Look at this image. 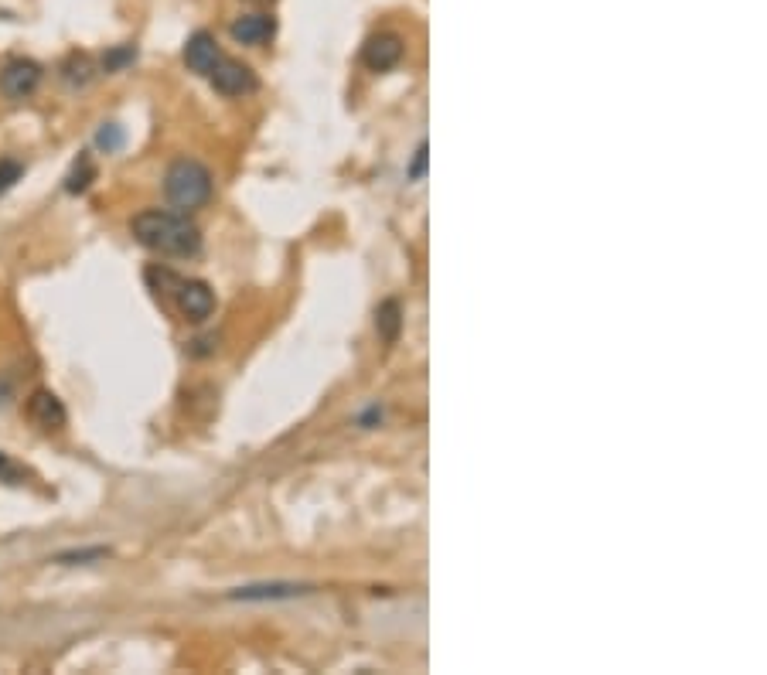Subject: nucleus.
Masks as SVG:
<instances>
[{"mask_svg":"<svg viewBox=\"0 0 767 675\" xmlns=\"http://www.w3.org/2000/svg\"><path fill=\"white\" fill-rule=\"evenodd\" d=\"M130 232L140 246L161 256H198V249H202V229L188 219V212L147 208V212L133 215Z\"/></svg>","mask_w":767,"mask_h":675,"instance_id":"obj_1","label":"nucleus"},{"mask_svg":"<svg viewBox=\"0 0 767 675\" xmlns=\"http://www.w3.org/2000/svg\"><path fill=\"white\" fill-rule=\"evenodd\" d=\"M164 198L178 212H195L212 198V171L195 157H178L164 174Z\"/></svg>","mask_w":767,"mask_h":675,"instance_id":"obj_2","label":"nucleus"},{"mask_svg":"<svg viewBox=\"0 0 767 675\" xmlns=\"http://www.w3.org/2000/svg\"><path fill=\"white\" fill-rule=\"evenodd\" d=\"M41 75H45V69H41L35 58H11V62L0 69V93L14 99V103L28 99L41 86Z\"/></svg>","mask_w":767,"mask_h":675,"instance_id":"obj_3","label":"nucleus"},{"mask_svg":"<svg viewBox=\"0 0 767 675\" xmlns=\"http://www.w3.org/2000/svg\"><path fill=\"white\" fill-rule=\"evenodd\" d=\"M208 82H212L215 93H222V96H249L260 89V79H256V72L249 69V65L236 62V58H225V55L212 69V75H208Z\"/></svg>","mask_w":767,"mask_h":675,"instance_id":"obj_4","label":"nucleus"},{"mask_svg":"<svg viewBox=\"0 0 767 675\" xmlns=\"http://www.w3.org/2000/svg\"><path fill=\"white\" fill-rule=\"evenodd\" d=\"M174 297H178V307L188 321H205L208 314L215 311V294L205 280H178L174 277Z\"/></svg>","mask_w":767,"mask_h":675,"instance_id":"obj_5","label":"nucleus"},{"mask_svg":"<svg viewBox=\"0 0 767 675\" xmlns=\"http://www.w3.org/2000/svg\"><path fill=\"white\" fill-rule=\"evenodd\" d=\"M403 38L396 35V31H379V35H372L369 41H365L362 48V62L369 65L372 72H389L396 69L399 62H403Z\"/></svg>","mask_w":767,"mask_h":675,"instance_id":"obj_6","label":"nucleus"},{"mask_svg":"<svg viewBox=\"0 0 767 675\" xmlns=\"http://www.w3.org/2000/svg\"><path fill=\"white\" fill-rule=\"evenodd\" d=\"M219 62H222V48H219V41H215L212 31H195V35L188 38V45H185V65L188 69L208 79Z\"/></svg>","mask_w":767,"mask_h":675,"instance_id":"obj_7","label":"nucleus"},{"mask_svg":"<svg viewBox=\"0 0 767 675\" xmlns=\"http://www.w3.org/2000/svg\"><path fill=\"white\" fill-rule=\"evenodd\" d=\"M28 416L38 423L41 430H62L65 420H69V416H65L62 399H58L52 389H35V393H31V399H28Z\"/></svg>","mask_w":767,"mask_h":675,"instance_id":"obj_8","label":"nucleus"},{"mask_svg":"<svg viewBox=\"0 0 767 675\" xmlns=\"http://www.w3.org/2000/svg\"><path fill=\"white\" fill-rule=\"evenodd\" d=\"M229 35L239 45H266L273 35H277V21L270 14H243L229 24Z\"/></svg>","mask_w":767,"mask_h":675,"instance_id":"obj_9","label":"nucleus"},{"mask_svg":"<svg viewBox=\"0 0 767 675\" xmlns=\"http://www.w3.org/2000/svg\"><path fill=\"white\" fill-rule=\"evenodd\" d=\"M311 587L304 583H260V587H239L232 590L236 600H277V597H300L307 594Z\"/></svg>","mask_w":767,"mask_h":675,"instance_id":"obj_10","label":"nucleus"},{"mask_svg":"<svg viewBox=\"0 0 767 675\" xmlns=\"http://www.w3.org/2000/svg\"><path fill=\"white\" fill-rule=\"evenodd\" d=\"M93 75H96V65H93V58H89V55H69L62 62V82L69 89L89 86V82H93Z\"/></svg>","mask_w":767,"mask_h":675,"instance_id":"obj_11","label":"nucleus"},{"mask_svg":"<svg viewBox=\"0 0 767 675\" xmlns=\"http://www.w3.org/2000/svg\"><path fill=\"white\" fill-rule=\"evenodd\" d=\"M96 178V168H93V161H89V154H82L79 161H75V168H72V174L65 178V191L69 195H79V191H86L89 188V181Z\"/></svg>","mask_w":767,"mask_h":675,"instance_id":"obj_12","label":"nucleus"},{"mask_svg":"<svg viewBox=\"0 0 767 675\" xmlns=\"http://www.w3.org/2000/svg\"><path fill=\"white\" fill-rule=\"evenodd\" d=\"M375 324H379V335L386 341H396L399 335V324H403V318H399V304L396 300H386V304L379 307V314H375Z\"/></svg>","mask_w":767,"mask_h":675,"instance_id":"obj_13","label":"nucleus"},{"mask_svg":"<svg viewBox=\"0 0 767 675\" xmlns=\"http://www.w3.org/2000/svg\"><path fill=\"white\" fill-rule=\"evenodd\" d=\"M110 549L106 546H89V549H69V553H58L55 563L62 566H82V563H96V560H106Z\"/></svg>","mask_w":767,"mask_h":675,"instance_id":"obj_14","label":"nucleus"},{"mask_svg":"<svg viewBox=\"0 0 767 675\" xmlns=\"http://www.w3.org/2000/svg\"><path fill=\"white\" fill-rule=\"evenodd\" d=\"M21 178H24V164L14 161V157H4V161H0V195H7Z\"/></svg>","mask_w":767,"mask_h":675,"instance_id":"obj_15","label":"nucleus"},{"mask_svg":"<svg viewBox=\"0 0 767 675\" xmlns=\"http://www.w3.org/2000/svg\"><path fill=\"white\" fill-rule=\"evenodd\" d=\"M133 58H137V48H133V45H120V48H113V52L103 55V69L106 72H120V69H127Z\"/></svg>","mask_w":767,"mask_h":675,"instance_id":"obj_16","label":"nucleus"},{"mask_svg":"<svg viewBox=\"0 0 767 675\" xmlns=\"http://www.w3.org/2000/svg\"><path fill=\"white\" fill-rule=\"evenodd\" d=\"M96 144L99 150H106V154H116V150L123 147V130L116 127V123H103L96 133Z\"/></svg>","mask_w":767,"mask_h":675,"instance_id":"obj_17","label":"nucleus"},{"mask_svg":"<svg viewBox=\"0 0 767 675\" xmlns=\"http://www.w3.org/2000/svg\"><path fill=\"white\" fill-rule=\"evenodd\" d=\"M423 174H427V144L416 147V157H413L410 171H406V178H410V181H420Z\"/></svg>","mask_w":767,"mask_h":675,"instance_id":"obj_18","label":"nucleus"},{"mask_svg":"<svg viewBox=\"0 0 767 675\" xmlns=\"http://www.w3.org/2000/svg\"><path fill=\"white\" fill-rule=\"evenodd\" d=\"M0 478H7V481L18 478V468H14V464L7 461V454H0Z\"/></svg>","mask_w":767,"mask_h":675,"instance_id":"obj_19","label":"nucleus"},{"mask_svg":"<svg viewBox=\"0 0 767 675\" xmlns=\"http://www.w3.org/2000/svg\"><path fill=\"white\" fill-rule=\"evenodd\" d=\"M7 393H11V386H7V382L0 379V403H4V399H7Z\"/></svg>","mask_w":767,"mask_h":675,"instance_id":"obj_20","label":"nucleus"},{"mask_svg":"<svg viewBox=\"0 0 767 675\" xmlns=\"http://www.w3.org/2000/svg\"><path fill=\"white\" fill-rule=\"evenodd\" d=\"M249 4H260L263 7V4H273V0H249Z\"/></svg>","mask_w":767,"mask_h":675,"instance_id":"obj_21","label":"nucleus"}]
</instances>
